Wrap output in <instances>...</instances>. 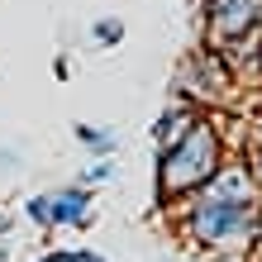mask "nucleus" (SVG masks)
Here are the masks:
<instances>
[{
  "label": "nucleus",
  "mask_w": 262,
  "mask_h": 262,
  "mask_svg": "<svg viewBox=\"0 0 262 262\" xmlns=\"http://www.w3.org/2000/svg\"><path fill=\"white\" fill-rule=\"evenodd\" d=\"M181 234L200 248L220 253H243L262 238V205H243V200H220L210 191H195L181 210Z\"/></svg>",
  "instance_id": "f257e3e1"
},
{
  "label": "nucleus",
  "mask_w": 262,
  "mask_h": 262,
  "mask_svg": "<svg viewBox=\"0 0 262 262\" xmlns=\"http://www.w3.org/2000/svg\"><path fill=\"white\" fill-rule=\"evenodd\" d=\"M224 167V134L210 124V119H195V129L181 138L172 152H162L158 162V191L167 200L195 195L210 186V177Z\"/></svg>",
  "instance_id": "f03ea898"
},
{
  "label": "nucleus",
  "mask_w": 262,
  "mask_h": 262,
  "mask_svg": "<svg viewBox=\"0 0 262 262\" xmlns=\"http://www.w3.org/2000/svg\"><path fill=\"white\" fill-rule=\"evenodd\" d=\"M262 29V0H210L214 43H243Z\"/></svg>",
  "instance_id": "7ed1b4c3"
},
{
  "label": "nucleus",
  "mask_w": 262,
  "mask_h": 262,
  "mask_svg": "<svg viewBox=\"0 0 262 262\" xmlns=\"http://www.w3.org/2000/svg\"><path fill=\"white\" fill-rule=\"evenodd\" d=\"M195 119H200V115L191 110V105H177V110H167V115L158 119V134H152V138H158V152H172L181 138L195 129Z\"/></svg>",
  "instance_id": "20e7f679"
},
{
  "label": "nucleus",
  "mask_w": 262,
  "mask_h": 262,
  "mask_svg": "<svg viewBox=\"0 0 262 262\" xmlns=\"http://www.w3.org/2000/svg\"><path fill=\"white\" fill-rule=\"evenodd\" d=\"M48 205H53V224H86L91 220V195H86V186L57 191V195H48Z\"/></svg>",
  "instance_id": "39448f33"
},
{
  "label": "nucleus",
  "mask_w": 262,
  "mask_h": 262,
  "mask_svg": "<svg viewBox=\"0 0 262 262\" xmlns=\"http://www.w3.org/2000/svg\"><path fill=\"white\" fill-rule=\"evenodd\" d=\"M76 138H81L86 148H96V152H110V148H115V138H110V134H100V129H86V124L76 129Z\"/></svg>",
  "instance_id": "423d86ee"
},
{
  "label": "nucleus",
  "mask_w": 262,
  "mask_h": 262,
  "mask_svg": "<svg viewBox=\"0 0 262 262\" xmlns=\"http://www.w3.org/2000/svg\"><path fill=\"white\" fill-rule=\"evenodd\" d=\"M96 43H119V24L115 19H100L96 24Z\"/></svg>",
  "instance_id": "0eeeda50"
},
{
  "label": "nucleus",
  "mask_w": 262,
  "mask_h": 262,
  "mask_svg": "<svg viewBox=\"0 0 262 262\" xmlns=\"http://www.w3.org/2000/svg\"><path fill=\"white\" fill-rule=\"evenodd\" d=\"M29 214H34L38 224H53V205H48V195H38L34 205H29Z\"/></svg>",
  "instance_id": "6e6552de"
},
{
  "label": "nucleus",
  "mask_w": 262,
  "mask_h": 262,
  "mask_svg": "<svg viewBox=\"0 0 262 262\" xmlns=\"http://www.w3.org/2000/svg\"><path fill=\"white\" fill-rule=\"evenodd\" d=\"M53 262H100L96 253H53Z\"/></svg>",
  "instance_id": "1a4fd4ad"
},
{
  "label": "nucleus",
  "mask_w": 262,
  "mask_h": 262,
  "mask_svg": "<svg viewBox=\"0 0 262 262\" xmlns=\"http://www.w3.org/2000/svg\"><path fill=\"white\" fill-rule=\"evenodd\" d=\"M86 181H110V162H96V167H86Z\"/></svg>",
  "instance_id": "9d476101"
},
{
  "label": "nucleus",
  "mask_w": 262,
  "mask_h": 262,
  "mask_svg": "<svg viewBox=\"0 0 262 262\" xmlns=\"http://www.w3.org/2000/svg\"><path fill=\"white\" fill-rule=\"evenodd\" d=\"M253 177H257V186H262V143H257V152H253Z\"/></svg>",
  "instance_id": "9b49d317"
},
{
  "label": "nucleus",
  "mask_w": 262,
  "mask_h": 262,
  "mask_svg": "<svg viewBox=\"0 0 262 262\" xmlns=\"http://www.w3.org/2000/svg\"><path fill=\"white\" fill-rule=\"evenodd\" d=\"M257 67H262V38H257Z\"/></svg>",
  "instance_id": "f8f14e48"
}]
</instances>
